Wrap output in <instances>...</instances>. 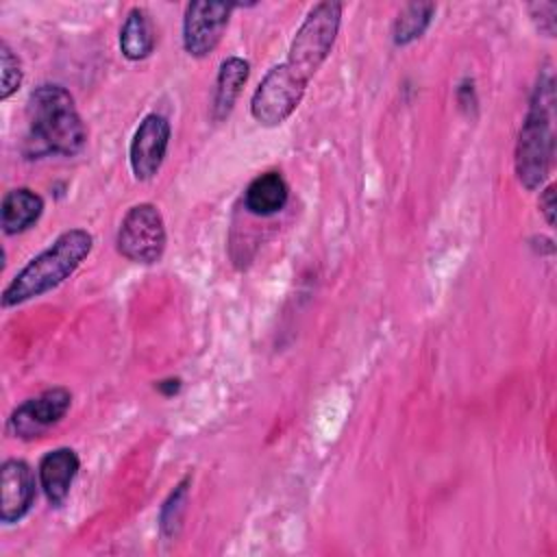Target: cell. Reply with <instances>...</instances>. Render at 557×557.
<instances>
[{
	"label": "cell",
	"instance_id": "17",
	"mask_svg": "<svg viewBox=\"0 0 557 557\" xmlns=\"http://www.w3.org/2000/svg\"><path fill=\"white\" fill-rule=\"evenodd\" d=\"M187 485H189V476H185L174 490L172 494L165 498L163 507H161V516H159V529L163 537H172L176 535L181 520H183V511H185V503H187Z\"/></svg>",
	"mask_w": 557,
	"mask_h": 557
},
{
	"label": "cell",
	"instance_id": "12",
	"mask_svg": "<svg viewBox=\"0 0 557 557\" xmlns=\"http://www.w3.org/2000/svg\"><path fill=\"white\" fill-rule=\"evenodd\" d=\"M44 213V200L28 187L9 189L2 196L0 222L7 235H17L28 231Z\"/></svg>",
	"mask_w": 557,
	"mask_h": 557
},
{
	"label": "cell",
	"instance_id": "18",
	"mask_svg": "<svg viewBox=\"0 0 557 557\" xmlns=\"http://www.w3.org/2000/svg\"><path fill=\"white\" fill-rule=\"evenodd\" d=\"M0 70H2V87H0V100H9L22 85V63L17 54L9 48L7 41L0 44Z\"/></svg>",
	"mask_w": 557,
	"mask_h": 557
},
{
	"label": "cell",
	"instance_id": "19",
	"mask_svg": "<svg viewBox=\"0 0 557 557\" xmlns=\"http://www.w3.org/2000/svg\"><path fill=\"white\" fill-rule=\"evenodd\" d=\"M540 211H542L546 224L553 226L555 224V187L553 185H548L542 191V196H540Z\"/></svg>",
	"mask_w": 557,
	"mask_h": 557
},
{
	"label": "cell",
	"instance_id": "9",
	"mask_svg": "<svg viewBox=\"0 0 557 557\" xmlns=\"http://www.w3.org/2000/svg\"><path fill=\"white\" fill-rule=\"evenodd\" d=\"M168 144H170V122L159 113H148L135 128V135L128 148L131 170L137 181H150L161 170L168 152Z\"/></svg>",
	"mask_w": 557,
	"mask_h": 557
},
{
	"label": "cell",
	"instance_id": "7",
	"mask_svg": "<svg viewBox=\"0 0 557 557\" xmlns=\"http://www.w3.org/2000/svg\"><path fill=\"white\" fill-rule=\"evenodd\" d=\"M233 4L228 2H189L183 17V48L189 57L202 59L220 44Z\"/></svg>",
	"mask_w": 557,
	"mask_h": 557
},
{
	"label": "cell",
	"instance_id": "20",
	"mask_svg": "<svg viewBox=\"0 0 557 557\" xmlns=\"http://www.w3.org/2000/svg\"><path fill=\"white\" fill-rule=\"evenodd\" d=\"M157 387H159L163 394L170 396V394H174V392L178 389V379H174V381H161Z\"/></svg>",
	"mask_w": 557,
	"mask_h": 557
},
{
	"label": "cell",
	"instance_id": "6",
	"mask_svg": "<svg viewBox=\"0 0 557 557\" xmlns=\"http://www.w3.org/2000/svg\"><path fill=\"white\" fill-rule=\"evenodd\" d=\"M307 83L285 63L268 70L250 98V113L261 126L283 124L300 104Z\"/></svg>",
	"mask_w": 557,
	"mask_h": 557
},
{
	"label": "cell",
	"instance_id": "4",
	"mask_svg": "<svg viewBox=\"0 0 557 557\" xmlns=\"http://www.w3.org/2000/svg\"><path fill=\"white\" fill-rule=\"evenodd\" d=\"M339 22H342V2L324 0L311 7L300 28L296 30L289 44L287 59L283 63L305 83L311 81V76L320 70V65L331 54L339 33Z\"/></svg>",
	"mask_w": 557,
	"mask_h": 557
},
{
	"label": "cell",
	"instance_id": "13",
	"mask_svg": "<svg viewBox=\"0 0 557 557\" xmlns=\"http://www.w3.org/2000/svg\"><path fill=\"white\" fill-rule=\"evenodd\" d=\"M250 74L248 61L239 57H228L220 63L218 78H215V94H213V117L224 120L233 107L235 100L242 94V87L246 85Z\"/></svg>",
	"mask_w": 557,
	"mask_h": 557
},
{
	"label": "cell",
	"instance_id": "5",
	"mask_svg": "<svg viewBox=\"0 0 557 557\" xmlns=\"http://www.w3.org/2000/svg\"><path fill=\"white\" fill-rule=\"evenodd\" d=\"M165 222L161 211L150 202L133 205L117 228V252L141 265L157 263L165 252Z\"/></svg>",
	"mask_w": 557,
	"mask_h": 557
},
{
	"label": "cell",
	"instance_id": "11",
	"mask_svg": "<svg viewBox=\"0 0 557 557\" xmlns=\"http://www.w3.org/2000/svg\"><path fill=\"white\" fill-rule=\"evenodd\" d=\"M78 455L72 448H54L39 461V485L50 505L61 507L70 494L72 481L78 472Z\"/></svg>",
	"mask_w": 557,
	"mask_h": 557
},
{
	"label": "cell",
	"instance_id": "15",
	"mask_svg": "<svg viewBox=\"0 0 557 557\" xmlns=\"http://www.w3.org/2000/svg\"><path fill=\"white\" fill-rule=\"evenodd\" d=\"M154 48V30L144 9L135 7L128 11L120 28V50L128 61L146 59Z\"/></svg>",
	"mask_w": 557,
	"mask_h": 557
},
{
	"label": "cell",
	"instance_id": "2",
	"mask_svg": "<svg viewBox=\"0 0 557 557\" xmlns=\"http://www.w3.org/2000/svg\"><path fill=\"white\" fill-rule=\"evenodd\" d=\"M94 237L85 228L63 231L46 250L35 255L2 289V307L33 300L70 278L89 257Z\"/></svg>",
	"mask_w": 557,
	"mask_h": 557
},
{
	"label": "cell",
	"instance_id": "8",
	"mask_svg": "<svg viewBox=\"0 0 557 557\" xmlns=\"http://www.w3.org/2000/svg\"><path fill=\"white\" fill-rule=\"evenodd\" d=\"M70 405L72 394L65 387H50L13 409L9 418V431L20 440L39 437L65 418Z\"/></svg>",
	"mask_w": 557,
	"mask_h": 557
},
{
	"label": "cell",
	"instance_id": "1",
	"mask_svg": "<svg viewBox=\"0 0 557 557\" xmlns=\"http://www.w3.org/2000/svg\"><path fill=\"white\" fill-rule=\"evenodd\" d=\"M28 144L35 154L74 157L87 141V128L72 94L54 83L35 87L28 96Z\"/></svg>",
	"mask_w": 557,
	"mask_h": 557
},
{
	"label": "cell",
	"instance_id": "14",
	"mask_svg": "<svg viewBox=\"0 0 557 557\" xmlns=\"http://www.w3.org/2000/svg\"><path fill=\"white\" fill-rule=\"evenodd\" d=\"M287 196L289 187L285 178L278 172H265L248 185L244 202L246 209L255 215H272L285 207Z\"/></svg>",
	"mask_w": 557,
	"mask_h": 557
},
{
	"label": "cell",
	"instance_id": "16",
	"mask_svg": "<svg viewBox=\"0 0 557 557\" xmlns=\"http://www.w3.org/2000/svg\"><path fill=\"white\" fill-rule=\"evenodd\" d=\"M435 13V4L433 2H411L405 4L403 11L398 13V17L394 20V28H392V37L396 46H407L411 41H416L418 37L424 35V30L431 24V17Z\"/></svg>",
	"mask_w": 557,
	"mask_h": 557
},
{
	"label": "cell",
	"instance_id": "3",
	"mask_svg": "<svg viewBox=\"0 0 557 557\" xmlns=\"http://www.w3.org/2000/svg\"><path fill=\"white\" fill-rule=\"evenodd\" d=\"M553 76L544 72L531 96V104L516 144V174L527 189H537L553 161Z\"/></svg>",
	"mask_w": 557,
	"mask_h": 557
},
{
	"label": "cell",
	"instance_id": "10",
	"mask_svg": "<svg viewBox=\"0 0 557 557\" xmlns=\"http://www.w3.org/2000/svg\"><path fill=\"white\" fill-rule=\"evenodd\" d=\"M35 500V474L24 459H7L0 468V520H22Z\"/></svg>",
	"mask_w": 557,
	"mask_h": 557
}]
</instances>
